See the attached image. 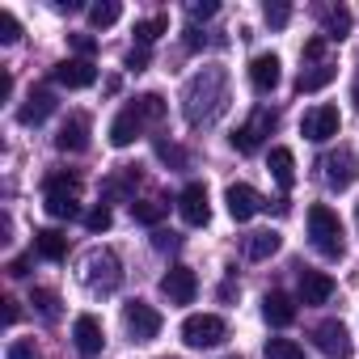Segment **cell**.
<instances>
[{
  "label": "cell",
  "instance_id": "1",
  "mask_svg": "<svg viewBox=\"0 0 359 359\" xmlns=\"http://www.w3.org/2000/svg\"><path fill=\"white\" fill-rule=\"evenodd\" d=\"M229 102H233V93H229V72L224 68H203L182 89V114H187L191 127L216 123L229 110Z\"/></svg>",
  "mask_w": 359,
  "mask_h": 359
},
{
  "label": "cell",
  "instance_id": "2",
  "mask_svg": "<svg viewBox=\"0 0 359 359\" xmlns=\"http://www.w3.org/2000/svg\"><path fill=\"white\" fill-rule=\"evenodd\" d=\"M309 237H313V250L321 258H342L346 254V237H342V220L334 208L325 203H313L309 208Z\"/></svg>",
  "mask_w": 359,
  "mask_h": 359
},
{
  "label": "cell",
  "instance_id": "3",
  "mask_svg": "<svg viewBox=\"0 0 359 359\" xmlns=\"http://www.w3.org/2000/svg\"><path fill=\"white\" fill-rule=\"evenodd\" d=\"M76 191H81V182H76V177L51 173V177H47V199H43L47 216H51V220H76V216H81Z\"/></svg>",
  "mask_w": 359,
  "mask_h": 359
},
{
  "label": "cell",
  "instance_id": "4",
  "mask_svg": "<svg viewBox=\"0 0 359 359\" xmlns=\"http://www.w3.org/2000/svg\"><path fill=\"white\" fill-rule=\"evenodd\" d=\"M85 283H89L93 292H114V287L123 283V262H118V254H114V250H93V254L85 258Z\"/></svg>",
  "mask_w": 359,
  "mask_h": 359
},
{
  "label": "cell",
  "instance_id": "5",
  "mask_svg": "<svg viewBox=\"0 0 359 359\" xmlns=\"http://www.w3.org/2000/svg\"><path fill=\"white\" fill-rule=\"evenodd\" d=\"M224 338H229V325H224L220 313H195V317L182 321V342L187 346H216Z\"/></svg>",
  "mask_w": 359,
  "mask_h": 359
},
{
  "label": "cell",
  "instance_id": "6",
  "mask_svg": "<svg viewBox=\"0 0 359 359\" xmlns=\"http://www.w3.org/2000/svg\"><path fill=\"white\" fill-rule=\"evenodd\" d=\"M338 127H342V114H338V106H330V102H321V106L304 110V118H300V135H304V140H313V144L334 140V135H338Z\"/></svg>",
  "mask_w": 359,
  "mask_h": 359
},
{
  "label": "cell",
  "instance_id": "7",
  "mask_svg": "<svg viewBox=\"0 0 359 359\" xmlns=\"http://www.w3.org/2000/svg\"><path fill=\"white\" fill-rule=\"evenodd\" d=\"M161 292H165L169 304H195V296H199V279H195L191 266L173 262V266L161 275Z\"/></svg>",
  "mask_w": 359,
  "mask_h": 359
},
{
  "label": "cell",
  "instance_id": "8",
  "mask_svg": "<svg viewBox=\"0 0 359 359\" xmlns=\"http://www.w3.org/2000/svg\"><path fill=\"white\" fill-rule=\"evenodd\" d=\"M123 325L131 330V338L135 342H148V338H156L161 334V313L148 304V300H131V304H123Z\"/></svg>",
  "mask_w": 359,
  "mask_h": 359
},
{
  "label": "cell",
  "instance_id": "9",
  "mask_svg": "<svg viewBox=\"0 0 359 359\" xmlns=\"http://www.w3.org/2000/svg\"><path fill=\"white\" fill-rule=\"evenodd\" d=\"M177 212H182V220L191 229H203L212 220V203H208V187L203 182H187L182 195H177Z\"/></svg>",
  "mask_w": 359,
  "mask_h": 359
},
{
  "label": "cell",
  "instance_id": "10",
  "mask_svg": "<svg viewBox=\"0 0 359 359\" xmlns=\"http://www.w3.org/2000/svg\"><path fill=\"white\" fill-rule=\"evenodd\" d=\"M224 203H229V216L237 220V224H245V220H254L262 208H266V199L254 191V187H245V182H233L229 191H224Z\"/></svg>",
  "mask_w": 359,
  "mask_h": 359
},
{
  "label": "cell",
  "instance_id": "11",
  "mask_svg": "<svg viewBox=\"0 0 359 359\" xmlns=\"http://www.w3.org/2000/svg\"><path fill=\"white\" fill-rule=\"evenodd\" d=\"M313 342H317V351L330 355V359H351V351H355L342 321H321V325L313 330Z\"/></svg>",
  "mask_w": 359,
  "mask_h": 359
},
{
  "label": "cell",
  "instance_id": "12",
  "mask_svg": "<svg viewBox=\"0 0 359 359\" xmlns=\"http://www.w3.org/2000/svg\"><path fill=\"white\" fill-rule=\"evenodd\" d=\"M355 177H359V156H355V148H338V152L325 156V182H330L334 191H346Z\"/></svg>",
  "mask_w": 359,
  "mask_h": 359
},
{
  "label": "cell",
  "instance_id": "13",
  "mask_svg": "<svg viewBox=\"0 0 359 359\" xmlns=\"http://www.w3.org/2000/svg\"><path fill=\"white\" fill-rule=\"evenodd\" d=\"M72 342H76V351H81V355H102V346H106L102 321H97L93 313H81V317L72 321Z\"/></svg>",
  "mask_w": 359,
  "mask_h": 359
},
{
  "label": "cell",
  "instance_id": "14",
  "mask_svg": "<svg viewBox=\"0 0 359 359\" xmlns=\"http://www.w3.org/2000/svg\"><path fill=\"white\" fill-rule=\"evenodd\" d=\"M97 81V64L93 60H64L55 64V85L64 89H89Z\"/></svg>",
  "mask_w": 359,
  "mask_h": 359
},
{
  "label": "cell",
  "instance_id": "15",
  "mask_svg": "<svg viewBox=\"0 0 359 359\" xmlns=\"http://www.w3.org/2000/svg\"><path fill=\"white\" fill-rule=\"evenodd\" d=\"M271 127H275V114H271V110H258L245 127H237L233 148H237V152H254V148L262 144V135H271Z\"/></svg>",
  "mask_w": 359,
  "mask_h": 359
},
{
  "label": "cell",
  "instance_id": "16",
  "mask_svg": "<svg viewBox=\"0 0 359 359\" xmlns=\"http://www.w3.org/2000/svg\"><path fill=\"white\" fill-rule=\"evenodd\" d=\"M55 93L51 89H34L30 97H26V106L18 110V123H26V127H39V123H47L51 114H55Z\"/></svg>",
  "mask_w": 359,
  "mask_h": 359
},
{
  "label": "cell",
  "instance_id": "17",
  "mask_svg": "<svg viewBox=\"0 0 359 359\" xmlns=\"http://www.w3.org/2000/svg\"><path fill=\"white\" fill-rule=\"evenodd\" d=\"M334 296V279L325 271H300V304H330Z\"/></svg>",
  "mask_w": 359,
  "mask_h": 359
},
{
  "label": "cell",
  "instance_id": "18",
  "mask_svg": "<svg viewBox=\"0 0 359 359\" xmlns=\"http://www.w3.org/2000/svg\"><path fill=\"white\" fill-rule=\"evenodd\" d=\"M55 148L60 152H85L89 148V118L85 114H68V123L55 135Z\"/></svg>",
  "mask_w": 359,
  "mask_h": 359
},
{
  "label": "cell",
  "instance_id": "19",
  "mask_svg": "<svg viewBox=\"0 0 359 359\" xmlns=\"http://www.w3.org/2000/svg\"><path fill=\"white\" fill-rule=\"evenodd\" d=\"M250 85H254L258 93H271V89L279 85V55H275V51L250 60Z\"/></svg>",
  "mask_w": 359,
  "mask_h": 359
},
{
  "label": "cell",
  "instance_id": "20",
  "mask_svg": "<svg viewBox=\"0 0 359 359\" xmlns=\"http://www.w3.org/2000/svg\"><path fill=\"white\" fill-rule=\"evenodd\" d=\"M262 317H266V325L283 330V325L296 321V300H292L287 292H266V300H262Z\"/></svg>",
  "mask_w": 359,
  "mask_h": 359
},
{
  "label": "cell",
  "instance_id": "21",
  "mask_svg": "<svg viewBox=\"0 0 359 359\" xmlns=\"http://www.w3.org/2000/svg\"><path fill=\"white\" fill-rule=\"evenodd\" d=\"M346 34H351V9H346V5L321 9V39H325V43H342Z\"/></svg>",
  "mask_w": 359,
  "mask_h": 359
},
{
  "label": "cell",
  "instance_id": "22",
  "mask_svg": "<svg viewBox=\"0 0 359 359\" xmlns=\"http://www.w3.org/2000/svg\"><path fill=\"white\" fill-rule=\"evenodd\" d=\"M140 131H144V123H140V114L127 106V110L110 123V144H114V148H131V144L140 140Z\"/></svg>",
  "mask_w": 359,
  "mask_h": 359
},
{
  "label": "cell",
  "instance_id": "23",
  "mask_svg": "<svg viewBox=\"0 0 359 359\" xmlns=\"http://www.w3.org/2000/svg\"><path fill=\"white\" fill-rule=\"evenodd\" d=\"M34 254L47 258V262H64L68 258V237L60 229H39L34 233Z\"/></svg>",
  "mask_w": 359,
  "mask_h": 359
},
{
  "label": "cell",
  "instance_id": "24",
  "mask_svg": "<svg viewBox=\"0 0 359 359\" xmlns=\"http://www.w3.org/2000/svg\"><path fill=\"white\" fill-rule=\"evenodd\" d=\"M334 76H338V68H334L330 60H321V64H309V68H300V76H296V89H300V93H317V89H325Z\"/></svg>",
  "mask_w": 359,
  "mask_h": 359
},
{
  "label": "cell",
  "instance_id": "25",
  "mask_svg": "<svg viewBox=\"0 0 359 359\" xmlns=\"http://www.w3.org/2000/svg\"><path fill=\"white\" fill-rule=\"evenodd\" d=\"M266 169H271V177L283 191H292V182H296V156H292V148H271Z\"/></svg>",
  "mask_w": 359,
  "mask_h": 359
},
{
  "label": "cell",
  "instance_id": "26",
  "mask_svg": "<svg viewBox=\"0 0 359 359\" xmlns=\"http://www.w3.org/2000/svg\"><path fill=\"white\" fill-rule=\"evenodd\" d=\"M279 245H283V237H279L275 229H262V233H250V237H245V258H250V262H262V258H271V254H279Z\"/></svg>",
  "mask_w": 359,
  "mask_h": 359
},
{
  "label": "cell",
  "instance_id": "27",
  "mask_svg": "<svg viewBox=\"0 0 359 359\" xmlns=\"http://www.w3.org/2000/svg\"><path fill=\"white\" fill-rule=\"evenodd\" d=\"M131 110L140 114V123H161V118H165V97H161V93H140V97L131 102Z\"/></svg>",
  "mask_w": 359,
  "mask_h": 359
},
{
  "label": "cell",
  "instance_id": "28",
  "mask_svg": "<svg viewBox=\"0 0 359 359\" xmlns=\"http://www.w3.org/2000/svg\"><path fill=\"white\" fill-rule=\"evenodd\" d=\"M131 220L135 224H161L165 220V203L161 199H131Z\"/></svg>",
  "mask_w": 359,
  "mask_h": 359
},
{
  "label": "cell",
  "instance_id": "29",
  "mask_svg": "<svg viewBox=\"0 0 359 359\" xmlns=\"http://www.w3.org/2000/svg\"><path fill=\"white\" fill-rule=\"evenodd\" d=\"M165 30H169V18H144V22H135V47H152Z\"/></svg>",
  "mask_w": 359,
  "mask_h": 359
},
{
  "label": "cell",
  "instance_id": "30",
  "mask_svg": "<svg viewBox=\"0 0 359 359\" xmlns=\"http://www.w3.org/2000/svg\"><path fill=\"white\" fill-rule=\"evenodd\" d=\"M118 0H102V5H89V26H97V30H106V26H114L118 22Z\"/></svg>",
  "mask_w": 359,
  "mask_h": 359
},
{
  "label": "cell",
  "instance_id": "31",
  "mask_svg": "<svg viewBox=\"0 0 359 359\" xmlns=\"http://www.w3.org/2000/svg\"><path fill=\"white\" fill-rule=\"evenodd\" d=\"M30 304H34V309H39L47 321H55V317H60V296H55V292H47V287H34Z\"/></svg>",
  "mask_w": 359,
  "mask_h": 359
},
{
  "label": "cell",
  "instance_id": "32",
  "mask_svg": "<svg viewBox=\"0 0 359 359\" xmlns=\"http://www.w3.org/2000/svg\"><path fill=\"white\" fill-rule=\"evenodd\" d=\"M266 359H304V346H296L292 338H271L266 342Z\"/></svg>",
  "mask_w": 359,
  "mask_h": 359
},
{
  "label": "cell",
  "instance_id": "33",
  "mask_svg": "<svg viewBox=\"0 0 359 359\" xmlns=\"http://www.w3.org/2000/svg\"><path fill=\"white\" fill-rule=\"evenodd\" d=\"M156 156H161L165 165H173V169H187V165H191V156L177 148V144H169V140H156Z\"/></svg>",
  "mask_w": 359,
  "mask_h": 359
},
{
  "label": "cell",
  "instance_id": "34",
  "mask_svg": "<svg viewBox=\"0 0 359 359\" xmlns=\"http://www.w3.org/2000/svg\"><path fill=\"white\" fill-rule=\"evenodd\" d=\"M152 245H156L161 254H177V250H182V233H173V229H156V233H152Z\"/></svg>",
  "mask_w": 359,
  "mask_h": 359
},
{
  "label": "cell",
  "instance_id": "35",
  "mask_svg": "<svg viewBox=\"0 0 359 359\" xmlns=\"http://www.w3.org/2000/svg\"><path fill=\"white\" fill-rule=\"evenodd\" d=\"M110 224H114V216H110V208H106V203H102V208H93V212H85V229H89V233H106Z\"/></svg>",
  "mask_w": 359,
  "mask_h": 359
},
{
  "label": "cell",
  "instance_id": "36",
  "mask_svg": "<svg viewBox=\"0 0 359 359\" xmlns=\"http://www.w3.org/2000/svg\"><path fill=\"white\" fill-rule=\"evenodd\" d=\"M22 39V26H18V18L5 9V13H0V43H5V47H13Z\"/></svg>",
  "mask_w": 359,
  "mask_h": 359
},
{
  "label": "cell",
  "instance_id": "37",
  "mask_svg": "<svg viewBox=\"0 0 359 359\" xmlns=\"http://www.w3.org/2000/svg\"><path fill=\"white\" fill-rule=\"evenodd\" d=\"M287 18H292V5H283V0H266V22H271L275 30H283Z\"/></svg>",
  "mask_w": 359,
  "mask_h": 359
},
{
  "label": "cell",
  "instance_id": "38",
  "mask_svg": "<svg viewBox=\"0 0 359 359\" xmlns=\"http://www.w3.org/2000/svg\"><path fill=\"white\" fill-rule=\"evenodd\" d=\"M216 0H191L187 5V13H191V22H208V18H216Z\"/></svg>",
  "mask_w": 359,
  "mask_h": 359
},
{
  "label": "cell",
  "instance_id": "39",
  "mask_svg": "<svg viewBox=\"0 0 359 359\" xmlns=\"http://www.w3.org/2000/svg\"><path fill=\"white\" fill-rule=\"evenodd\" d=\"M72 51H76V60H93L97 55V39L93 34H72Z\"/></svg>",
  "mask_w": 359,
  "mask_h": 359
},
{
  "label": "cell",
  "instance_id": "40",
  "mask_svg": "<svg viewBox=\"0 0 359 359\" xmlns=\"http://www.w3.org/2000/svg\"><path fill=\"white\" fill-rule=\"evenodd\" d=\"M9 359H43V355L30 338H18V342H9Z\"/></svg>",
  "mask_w": 359,
  "mask_h": 359
},
{
  "label": "cell",
  "instance_id": "41",
  "mask_svg": "<svg viewBox=\"0 0 359 359\" xmlns=\"http://www.w3.org/2000/svg\"><path fill=\"white\" fill-rule=\"evenodd\" d=\"M148 68V47H131L127 51V72H144Z\"/></svg>",
  "mask_w": 359,
  "mask_h": 359
},
{
  "label": "cell",
  "instance_id": "42",
  "mask_svg": "<svg viewBox=\"0 0 359 359\" xmlns=\"http://www.w3.org/2000/svg\"><path fill=\"white\" fill-rule=\"evenodd\" d=\"M321 55H325V39H309L304 43V60L309 64H321Z\"/></svg>",
  "mask_w": 359,
  "mask_h": 359
},
{
  "label": "cell",
  "instance_id": "43",
  "mask_svg": "<svg viewBox=\"0 0 359 359\" xmlns=\"http://www.w3.org/2000/svg\"><path fill=\"white\" fill-rule=\"evenodd\" d=\"M30 262H34L30 254H26V258H13V262H9V275H13V279H26V275H30Z\"/></svg>",
  "mask_w": 359,
  "mask_h": 359
},
{
  "label": "cell",
  "instance_id": "44",
  "mask_svg": "<svg viewBox=\"0 0 359 359\" xmlns=\"http://www.w3.org/2000/svg\"><path fill=\"white\" fill-rule=\"evenodd\" d=\"M199 47H208V34H199L195 26L187 30V51H199Z\"/></svg>",
  "mask_w": 359,
  "mask_h": 359
},
{
  "label": "cell",
  "instance_id": "45",
  "mask_svg": "<svg viewBox=\"0 0 359 359\" xmlns=\"http://www.w3.org/2000/svg\"><path fill=\"white\" fill-rule=\"evenodd\" d=\"M9 309H5V325H18V317H22V309H18V300H5Z\"/></svg>",
  "mask_w": 359,
  "mask_h": 359
},
{
  "label": "cell",
  "instance_id": "46",
  "mask_svg": "<svg viewBox=\"0 0 359 359\" xmlns=\"http://www.w3.org/2000/svg\"><path fill=\"white\" fill-rule=\"evenodd\" d=\"M351 102H355V106H359V81H355V89H351Z\"/></svg>",
  "mask_w": 359,
  "mask_h": 359
},
{
  "label": "cell",
  "instance_id": "47",
  "mask_svg": "<svg viewBox=\"0 0 359 359\" xmlns=\"http://www.w3.org/2000/svg\"><path fill=\"white\" fill-rule=\"evenodd\" d=\"M224 359H237V355H224Z\"/></svg>",
  "mask_w": 359,
  "mask_h": 359
}]
</instances>
